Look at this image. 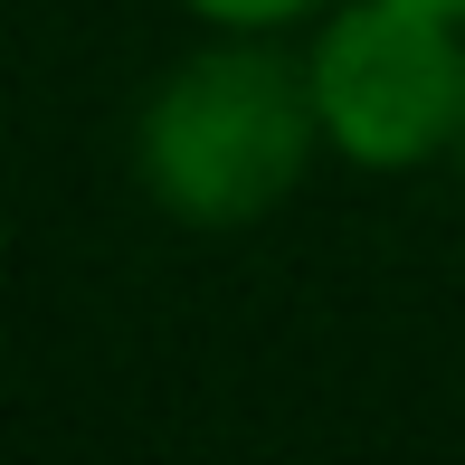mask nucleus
Returning <instances> with one entry per match:
<instances>
[{"label": "nucleus", "mask_w": 465, "mask_h": 465, "mask_svg": "<svg viewBox=\"0 0 465 465\" xmlns=\"http://www.w3.org/2000/svg\"><path fill=\"white\" fill-rule=\"evenodd\" d=\"M465 19L428 0H351L323 19L304 76L323 104V143L361 172H418L465 143Z\"/></svg>", "instance_id": "2"}, {"label": "nucleus", "mask_w": 465, "mask_h": 465, "mask_svg": "<svg viewBox=\"0 0 465 465\" xmlns=\"http://www.w3.org/2000/svg\"><path fill=\"white\" fill-rule=\"evenodd\" d=\"M313 143H323L313 76L228 29V48L190 57L153 95V114H143V181L190 228H247L304 181Z\"/></svg>", "instance_id": "1"}, {"label": "nucleus", "mask_w": 465, "mask_h": 465, "mask_svg": "<svg viewBox=\"0 0 465 465\" xmlns=\"http://www.w3.org/2000/svg\"><path fill=\"white\" fill-rule=\"evenodd\" d=\"M190 10L209 19V29H238V38H266V29H294L304 10H323V0H190Z\"/></svg>", "instance_id": "3"}, {"label": "nucleus", "mask_w": 465, "mask_h": 465, "mask_svg": "<svg viewBox=\"0 0 465 465\" xmlns=\"http://www.w3.org/2000/svg\"><path fill=\"white\" fill-rule=\"evenodd\" d=\"M428 10H447V19H465V0H428Z\"/></svg>", "instance_id": "4"}]
</instances>
